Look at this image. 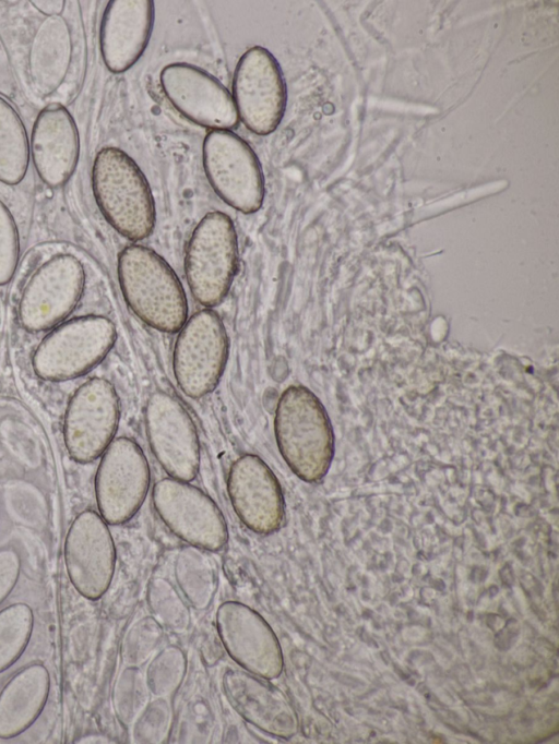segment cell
Segmentation results:
<instances>
[{
	"mask_svg": "<svg viewBox=\"0 0 559 744\" xmlns=\"http://www.w3.org/2000/svg\"><path fill=\"white\" fill-rule=\"evenodd\" d=\"M152 500L167 528L190 545L217 551L226 544L225 518L216 503L198 487L164 478L154 484Z\"/></svg>",
	"mask_w": 559,
	"mask_h": 744,
	"instance_id": "9c48e42d",
	"label": "cell"
},
{
	"mask_svg": "<svg viewBox=\"0 0 559 744\" xmlns=\"http://www.w3.org/2000/svg\"><path fill=\"white\" fill-rule=\"evenodd\" d=\"M114 323L104 316L71 320L48 334L38 345L33 368L49 381L76 377L95 367L116 340Z\"/></svg>",
	"mask_w": 559,
	"mask_h": 744,
	"instance_id": "52a82bcc",
	"label": "cell"
},
{
	"mask_svg": "<svg viewBox=\"0 0 559 744\" xmlns=\"http://www.w3.org/2000/svg\"><path fill=\"white\" fill-rule=\"evenodd\" d=\"M238 266V240L226 214L207 213L193 229L185 255V273L193 298L215 307L226 297Z\"/></svg>",
	"mask_w": 559,
	"mask_h": 744,
	"instance_id": "277c9868",
	"label": "cell"
},
{
	"mask_svg": "<svg viewBox=\"0 0 559 744\" xmlns=\"http://www.w3.org/2000/svg\"><path fill=\"white\" fill-rule=\"evenodd\" d=\"M20 567V556L14 549L3 548L0 550V603L14 588L19 578Z\"/></svg>",
	"mask_w": 559,
	"mask_h": 744,
	"instance_id": "4dcf8cb0",
	"label": "cell"
},
{
	"mask_svg": "<svg viewBox=\"0 0 559 744\" xmlns=\"http://www.w3.org/2000/svg\"><path fill=\"white\" fill-rule=\"evenodd\" d=\"M162 634V626L153 616L141 619L134 624L126 640L128 662L134 665L143 663L158 645Z\"/></svg>",
	"mask_w": 559,
	"mask_h": 744,
	"instance_id": "f1b7e54d",
	"label": "cell"
},
{
	"mask_svg": "<svg viewBox=\"0 0 559 744\" xmlns=\"http://www.w3.org/2000/svg\"><path fill=\"white\" fill-rule=\"evenodd\" d=\"M147 441L156 460L171 477L182 481L195 478L200 467V444L194 422L173 395L157 391L144 408Z\"/></svg>",
	"mask_w": 559,
	"mask_h": 744,
	"instance_id": "8fae6325",
	"label": "cell"
},
{
	"mask_svg": "<svg viewBox=\"0 0 559 744\" xmlns=\"http://www.w3.org/2000/svg\"><path fill=\"white\" fill-rule=\"evenodd\" d=\"M205 550L183 549L175 563V576L186 600L198 610L206 609L216 591V569Z\"/></svg>",
	"mask_w": 559,
	"mask_h": 744,
	"instance_id": "7402d4cb",
	"label": "cell"
},
{
	"mask_svg": "<svg viewBox=\"0 0 559 744\" xmlns=\"http://www.w3.org/2000/svg\"><path fill=\"white\" fill-rule=\"evenodd\" d=\"M278 451L289 469L306 482H318L328 472L334 436L324 407L308 388L294 385L281 395L274 417Z\"/></svg>",
	"mask_w": 559,
	"mask_h": 744,
	"instance_id": "6da1fadb",
	"label": "cell"
},
{
	"mask_svg": "<svg viewBox=\"0 0 559 744\" xmlns=\"http://www.w3.org/2000/svg\"><path fill=\"white\" fill-rule=\"evenodd\" d=\"M233 99L239 119L254 134L276 130L286 109L287 91L281 67L264 47L248 49L238 60Z\"/></svg>",
	"mask_w": 559,
	"mask_h": 744,
	"instance_id": "ba28073f",
	"label": "cell"
},
{
	"mask_svg": "<svg viewBox=\"0 0 559 744\" xmlns=\"http://www.w3.org/2000/svg\"><path fill=\"white\" fill-rule=\"evenodd\" d=\"M223 689L231 707L247 722L280 739L298 730V720L286 695L271 683L242 670L223 675Z\"/></svg>",
	"mask_w": 559,
	"mask_h": 744,
	"instance_id": "ac0fdd59",
	"label": "cell"
},
{
	"mask_svg": "<svg viewBox=\"0 0 559 744\" xmlns=\"http://www.w3.org/2000/svg\"><path fill=\"white\" fill-rule=\"evenodd\" d=\"M171 711L165 699H157L144 708L134 725V739L140 743H162L167 740Z\"/></svg>",
	"mask_w": 559,
	"mask_h": 744,
	"instance_id": "83f0119b",
	"label": "cell"
},
{
	"mask_svg": "<svg viewBox=\"0 0 559 744\" xmlns=\"http://www.w3.org/2000/svg\"><path fill=\"white\" fill-rule=\"evenodd\" d=\"M118 279L132 312L146 325L175 333L187 321L183 287L168 263L154 250L132 244L118 256Z\"/></svg>",
	"mask_w": 559,
	"mask_h": 744,
	"instance_id": "7a4b0ae2",
	"label": "cell"
},
{
	"mask_svg": "<svg viewBox=\"0 0 559 744\" xmlns=\"http://www.w3.org/2000/svg\"><path fill=\"white\" fill-rule=\"evenodd\" d=\"M64 563L75 589L90 600L108 589L116 565V550L104 518L84 511L72 521L64 541Z\"/></svg>",
	"mask_w": 559,
	"mask_h": 744,
	"instance_id": "9a60e30c",
	"label": "cell"
},
{
	"mask_svg": "<svg viewBox=\"0 0 559 744\" xmlns=\"http://www.w3.org/2000/svg\"><path fill=\"white\" fill-rule=\"evenodd\" d=\"M19 257V238L14 219L0 201V285L13 276Z\"/></svg>",
	"mask_w": 559,
	"mask_h": 744,
	"instance_id": "f546056e",
	"label": "cell"
},
{
	"mask_svg": "<svg viewBox=\"0 0 559 744\" xmlns=\"http://www.w3.org/2000/svg\"><path fill=\"white\" fill-rule=\"evenodd\" d=\"M216 628L227 653L249 673L264 680L282 674L281 645L257 611L237 601H226L216 611Z\"/></svg>",
	"mask_w": 559,
	"mask_h": 744,
	"instance_id": "4fadbf2b",
	"label": "cell"
},
{
	"mask_svg": "<svg viewBox=\"0 0 559 744\" xmlns=\"http://www.w3.org/2000/svg\"><path fill=\"white\" fill-rule=\"evenodd\" d=\"M49 688V673L38 663L12 676L0 693L1 739L19 735L36 720L46 704Z\"/></svg>",
	"mask_w": 559,
	"mask_h": 744,
	"instance_id": "44dd1931",
	"label": "cell"
},
{
	"mask_svg": "<svg viewBox=\"0 0 559 744\" xmlns=\"http://www.w3.org/2000/svg\"><path fill=\"white\" fill-rule=\"evenodd\" d=\"M34 166L40 179L57 188L73 173L80 152L73 118L61 105L44 108L34 123L31 137Z\"/></svg>",
	"mask_w": 559,
	"mask_h": 744,
	"instance_id": "ffe728a7",
	"label": "cell"
},
{
	"mask_svg": "<svg viewBox=\"0 0 559 744\" xmlns=\"http://www.w3.org/2000/svg\"><path fill=\"white\" fill-rule=\"evenodd\" d=\"M228 357V337L219 315L210 309L194 313L179 329L173 371L177 385L198 399L218 384Z\"/></svg>",
	"mask_w": 559,
	"mask_h": 744,
	"instance_id": "8992f818",
	"label": "cell"
},
{
	"mask_svg": "<svg viewBox=\"0 0 559 744\" xmlns=\"http://www.w3.org/2000/svg\"><path fill=\"white\" fill-rule=\"evenodd\" d=\"M162 89L169 103L187 119L212 130L237 127L239 117L228 89L199 67L176 62L159 74Z\"/></svg>",
	"mask_w": 559,
	"mask_h": 744,
	"instance_id": "5bb4252c",
	"label": "cell"
},
{
	"mask_svg": "<svg viewBox=\"0 0 559 744\" xmlns=\"http://www.w3.org/2000/svg\"><path fill=\"white\" fill-rule=\"evenodd\" d=\"M119 421V399L110 382L94 377L71 397L64 415L63 437L76 461L90 463L111 443Z\"/></svg>",
	"mask_w": 559,
	"mask_h": 744,
	"instance_id": "7c38bea8",
	"label": "cell"
},
{
	"mask_svg": "<svg viewBox=\"0 0 559 744\" xmlns=\"http://www.w3.org/2000/svg\"><path fill=\"white\" fill-rule=\"evenodd\" d=\"M154 23V1L112 0L100 23L103 60L114 73L130 69L143 55Z\"/></svg>",
	"mask_w": 559,
	"mask_h": 744,
	"instance_id": "d6986e66",
	"label": "cell"
},
{
	"mask_svg": "<svg viewBox=\"0 0 559 744\" xmlns=\"http://www.w3.org/2000/svg\"><path fill=\"white\" fill-rule=\"evenodd\" d=\"M147 689L146 680L138 669L130 668L123 673L116 695L117 711L123 722H132L144 710Z\"/></svg>",
	"mask_w": 559,
	"mask_h": 744,
	"instance_id": "4316f807",
	"label": "cell"
},
{
	"mask_svg": "<svg viewBox=\"0 0 559 744\" xmlns=\"http://www.w3.org/2000/svg\"><path fill=\"white\" fill-rule=\"evenodd\" d=\"M186 668L182 650L176 646L165 647L147 668L145 680L150 692L157 697L173 695L185 677Z\"/></svg>",
	"mask_w": 559,
	"mask_h": 744,
	"instance_id": "484cf974",
	"label": "cell"
},
{
	"mask_svg": "<svg viewBox=\"0 0 559 744\" xmlns=\"http://www.w3.org/2000/svg\"><path fill=\"white\" fill-rule=\"evenodd\" d=\"M34 616L25 603H14L0 611V672L11 667L26 648Z\"/></svg>",
	"mask_w": 559,
	"mask_h": 744,
	"instance_id": "cb8c5ba5",
	"label": "cell"
},
{
	"mask_svg": "<svg viewBox=\"0 0 559 744\" xmlns=\"http://www.w3.org/2000/svg\"><path fill=\"white\" fill-rule=\"evenodd\" d=\"M29 147L23 122L14 108L0 97V181L16 184L25 176Z\"/></svg>",
	"mask_w": 559,
	"mask_h": 744,
	"instance_id": "603a6c76",
	"label": "cell"
},
{
	"mask_svg": "<svg viewBox=\"0 0 559 744\" xmlns=\"http://www.w3.org/2000/svg\"><path fill=\"white\" fill-rule=\"evenodd\" d=\"M203 167L215 193L229 206L252 214L265 195L260 161L251 146L229 130L210 131L202 147Z\"/></svg>",
	"mask_w": 559,
	"mask_h": 744,
	"instance_id": "5b68a950",
	"label": "cell"
},
{
	"mask_svg": "<svg viewBox=\"0 0 559 744\" xmlns=\"http://www.w3.org/2000/svg\"><path fill=\"white\" fill-rule=\"evenodd\" d=\"M92 185L106 220L131 241L147 238L156 221L155 204L145 176L135 161L116 147L100 149L94 160Z\"/></svg>",
	"mask_w": 559,
	"mask_h": 744,
	"instance_id": "3957f363",
	"label": "cell"
},
{
	"mask_svg": "<svg viewBox=\"0 0 559 744\" xmlns=\"http://www.w3.org/2000/svg\"><path fill=\"white\" fill-rule=\"evenodd\" d=\"M84 286L81 262L69 254L57 255L41 265L28 280L19 304L22 325L44 331L67 316Z\"/></svg>",
	"mask_w": 559,
	"mask_h": 744,
	"instance_id": "2e32d148",
	"label": "cell"
},
{
	"mask_svg": "<svg viewBox=\"0 0 559 744\" xmlns=\"http://www.w3.org/2000/svg\"><path fill=\"white\" fill-rule=\"evenodd\" d=\"M147 602L153 619L162 627L174 632H183L188 628L190 611L187 602L166 579L155 578L151 581Z\"/></svg>",
	"mask_w": 559,
	"mask_h": 744,
	"instance_id": "d4e9b609",
	"label": "cell"
},
{
	"mask_svg": "<svg viewBox=\"0 0 559 744\" xmlns=\"http://www.w3.org/2000/svg\"><path fill=\"white\" fill-rule=\"evenodd\" d=\"M227 492L236 515L251 531L269 535L282 526L285 504L281 484L259 456L245 454L234 460Z\"/></svg>",
	"mask_w": 559,
	"mask_h": 744,
	"instance_id": "e0dca14e",
	"label": "cell"
},
{
	"mask_svg": "<svg viewBox=\"0 0 559 744\" xmlns=\"http://www.w3.org/2000/svg\"><path fill=\"white\" fill-rule=\"evenodd\" d=\"M150 467L139 444L118 437L108 445L97 468L95 493L104 520L119 525L141 507L150 488Z\"/></svg>",
	"mask_w": 559,
	"mask_h": 744,
	"instance_id": "30bf717a",
	"label": "cell"
}]
</instances>
